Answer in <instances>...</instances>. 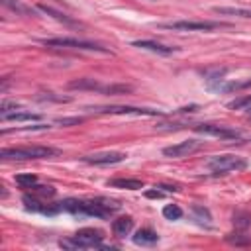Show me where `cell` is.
Masks as SVG:
<instances>
[{
  "label": "cell",
  "mask_w": 251,
  "mask_h": 251,
  "mask_svg": "<svg viewBox=\"0 0 251 251\" xmlns=\"http://www.w3.org/2000/svg\"><path fill=\"white\" fill-rule=\"evenodd\" d=\"M61 208L67 210L73 216L78 218H108L112 212L120 208L118 202L108 198H94V200H78V198H67L61 202Z\"/></svg>",
  "instance_id": "obj_1"
},
{
  "label": "cell",
  "mask_w": 251,
  "mask_h": 251,
  "mask_svg": "<svg viewBox=\"0 0 251 251\" xmlns=\"http://www.w3.org/2000/svg\"><path fill=\"white\" fill-rule=\"evenodd\" d=\"M104 241V233L100 229H92V227H84V229H78L73 237L69 239H61L59 241V247L63 249H96V247H102Z\"/></svg>",
  "instance_id": "obj_2"
},
{
  "label": "cell",
  "mask_w": 251,
  "mask_h": 251,
  "mask_svg": "<svg viewBox=\"0 0 251 251\" xmlns=\"http://www.w3.org/2000/svg\"><path fill=\"white\" fill-rule=\"evenodd\" d=\"M59 155L57 149L47 147V145H31V147H10L2 149L0 157L2 159H14V161H27V159H49Z\"/></svg>",
  "instance_id": "obj_3"
},
{
  "label": "cell",
  "mask_w": 251,
  "mask_h": 251,
  "mask_svg": "<svg viewBox=\"0 0 251 251\" xmlns=\"http://www.w3.org/2000/svg\"><path fill=\"white\" fill-rule=\"evenodd\" d=\"M206 167L216 175H227L233 171H243L247 167V161L239 155H216L208 159Z\"/></svg>",
  "instance_id": "obj_4"
},
{
  "label": "cell",
  "mask_w": 251,
  "mask_h": 251,
  "mask_svg": "<svg viewBox=\"0 0 251 251\" xmlns=\"http://www.w3.org/2000/svg\"><path fill=\"white\" fill-rule=\"evenodd\" d=\"M39 43L47 45V47H71V49H82V51H98L104 55H110L112 51L92 43V41H84V39H75V37H51V39H39Z\"/></svg>",
  "instance_id": "obj_5"
},
{
  "label": "cell",
  "mask_w": 251,
  "mask_h": 251,
  "mask_svg": "<svg viewBox=\"0 0 251 251\" xmlns=\"http://www.w3.org/2000/svg\"><path fill=\"white\" fill-rule=\"evenodd\" d=\"M226 24L220 22H188V20H180V22H169V24H159L157 27L161 29H175V31H210L216 27H224Z\"/></svg>",
  "instance_id": "obj_6"
},
{
  "label": "cell",
  "mask_w": 251,
  "mask_h": 251,
  "mask_svg": "<svg viewBox=\"0 0 251 251\" xmlns=\"http://www.w3.org/2000/svg\"><path fill=\"white\" fill-rule=\"evenodd\" d=\"M88 110L96 112V114H133V116H163L165 114L161 110L137 108V106H94Z\"/></svg>",
  "instance_id": "obj_7"
},
{
  "label": "cell",
  "mask_w": 251,
  "mask_h": 251,
  "mask_svg": "<svg viewBox=\"0 0 251 251\" xmlns=\"http://www.w3.org/2000/svg\"><path fill=\"white\" fill-rule=\"evenodd\" d=\"M194 131L204 133V135H212V137H220V139H239L241 137L239 129L218 126V124H198V126H194Z\"/></svg>",
  "instance_id": "obj_8"
},
{
  "label": "cell",
  "mask_w": 251,
  "mask_h": 251,
  "mask_svg": "<svg viewBox=\"0 0 251 251\" xmlns=\"http://www.w3.org/2000/svg\"><path fill=\"white\" fill-rule=\"evenodd\" d=\"M204 147V141H198V139H186V141H178L175 145H169L163 149V155L165 157H186V155H192L196 151H200Z\"/></svg>",
  "instance_id": "obj_9"
},
{
  "label": "cell",
  "mask_w": 251,
  "mask_h": 251,
  "mask_svg": "<svg viewBox=\"0 0 251 251\" xmlns=\"http://www.w3.org/2000/svg\"><path fill=\"white\" fill-rule=\"evenodd\" d=\"M126 159V153L120 151H106V153H94V155H84L82 161L88 165H114L122 163Z\"/></svg>",
  "instance_id": "obj_10"
},
{
  "label": "cell",
  "mask_w": 251,
  "mask_h": 251,
  "mask_svg": "<svg viewBox=\"0 0 251 251\" xmlns=\"http://www.w3.org/2000/svg\"><path fill=\"white\" fill-rule=\"evenodd\" d=\"M22 202L25 204L27 210H31V212H39V214H45V216H55L59 210H63L61 204H59V206H49V204H43V202H39L37 198L29 196V194H24V196H22Z\"/></svg>",
  "instance_id": "obj_11"
},
{
  "label": "cell",
  "mask_w": 251,
  "mask_h": 251,
  "mask_svg": "<svg viewBox=\"0 0 251 251\" xmlns=\"http://www.w3.org/2000/svg\"><path fill=\"white\" fill-rule=\"evenodd\" d=\"M133 47H139V49H147V51H153V53H159V55H171L176 51V47H167L163 43H157V41H151V39H137L131 43Z\"/></svg>",
  "instance_id": "obj_12"
},
{
  "label": "cell",
  "mask_w": 251,
  "mask_h": 251,
  "mask_svg": "<svg viewBox=\"0 0 251 251\" xmlns=\"http://www.w3.org/2000/svg\"><path fill=\"white\" fill-rule=\"evenodd\" d=\"M157 241H159V235H157V231H153L151 227H141V229H137L135 235H133V243H135V245H141V247H151V245H155Z\"/></svg>",
  "instance_id": "obj_13"
},
{
  "label": "cell",
  "mask_w": 251,
  "mask_h": 251,
  "mask_svg": "<svg viewBox=\"0 0 251 251\" xmlns=\"http://www.w3.org/2000/svg\"><path fill=\"white\" fill-rule=\"evenodd\" d=\"M131 229H133V220L129 216H122V218H118V220L112 222V231L118 237H126Z\"/></svg>",
  "instance_id": "obj_14"
},
{
  "label": "cell",
  "mask_w": 251,
  "mask_h": 251,
  "mask_svg": "<svg viewBox=\"0 0 251 251\" xmlns=\"http://www.w3.org/2000/svg\"><path fill=\"white\" fill-rule=\"evenodd\" d=\"M245 88H251V78L247 80H231V82H218L214 86V90H220V92H237V90H245Z\"/></svg>",
  "instance_id": "obj_15"
},
{
  "label": "cell",
  "mask_w": 251,
  "mask_h": 251,
  "mask_svg": "<svg viewBox=\"0 0 251 251\" xmlns=\"http://www.w3.org/2000/svg\"><path fill=\"white\" fill-rule=\"evenodd\" d=\"M0 118L2 122H37L41 116L31 112H6V114H0Z\"/></svg>",
  "instance_id": "obj_16"
},
{
  "label": "cell",
  "mask_w": 251,
  "mask_h": 251,
  "mask_svg": "<svg viewBox=\"0 0 251 251\" xmlns=\"http://www.w3.org/2000/svg\"><path fill=\"white\" fill-rule=\"evenodd\" d=\"M69 88L71 90H98L100 92V88H102V84L98 82V80H94V78H76V80H71L69 82Z\"/></svg>",
  "instance_id": "obj_17"
},
{
  "label": "cell",
  "mask_w": 251,
  "mask_h": 251,
  "mask_svg": "<svg viewBox=\"0 0 251 251\" xmlns=\"http://www.w3.org/2000/svg\"><path fill=\"white\" fill-rule=\"evenodd\" d=\"M108 186L127 188V190H139V188H143V180H139V178H114V180L108 182Z\"/></svg>",
  "instance_id": "obj_18"
},
{
  "label": "cell",
  "mask_w": 251,
  "mask_h": 251,
  "mask_svg": "<svg viewBox=\"0 0 251 251\" xmlns=\"http://www.w3.org/2000/svg\"><path fill=\"white\" fill-rule=\"evenodd\" d=\"M192 218H194V222L200 224V226H206V227L212 226V216H210L208 208H204V206H198V204L192 206Z\"/></svg>",
  "instance_id": "obj_19"
},
{
  "label": "cell",
  "mask_w": 251,
  "mask_h": 251,
  "mask_svg": "<svg viewBox=\"0 0 251 251\" xmlns=\"http://www.w3.org/2000/svg\"><path fill=\"white\" fill-rule=\"evenodd\" d=\"M37 10H41L43 14H47V16H53L57 22H63V24H67V25H78L75 20H71L69 16H65V14H61V12H57V10H53V8H49V6H45V4H39L37 6Z\"/></svg>",
  "instance_id": "obj_20"
},
{
  "label": "cell",
  "mask_w": 251,
  "mask_h": 251,
  "mask_svg": "<svg viewBox=\"0 0 251 251\" xmlns=\"http://www.w3.org/2000/svg\"><path fill=\"white\" fill-rule=\"evenodd\" d=\"M216 14H226V16H241V18H251V10L245 8H224V6H216L214 8Z\"/></svg>",
  "instance_id": "obj_21"
},
{
  "label": "cell",
  "mask_w": 251,
  "mask_h": 251,
  "mask_svg": "<svg viewBox=\"0 0 251 251\" xmlns=\"http://www.w3.org/2000/svg\"><path fill=\"white\" fill-rule=\"evenodd\" d=\"M163 216H165L167 220L175 222V220H180V218H182V210H180V206H176V204H167V206L163 208Z\"/></svg>",
  "instance_id": "obj_22"
},
{
  "label": "cell",
  "mask_w": 251,
  "mask_h": 251,
  "mask_svg": "<svg viewBox=\"0 0 251 251\" xmlns=\"http://www.w3.org/2000/svg\"><path fill=\"white\" fill-rule=\"evenodd\" d=\"M133 88L129 84H108V86H102L100 92H106V94H126V92H131Z\"/></svg>",
  "instance_id": "obj_23"
},
{
  "label": "cell",
  "mask_w": 251,
  "mask_h": 251,
  "mask_svg": "<svg viewBox=\"0 0 251 251\" xmlns=\"http://www.w3.org/2000/svg\"><path fill=\"white\" fill-rule=\"evenodd\" d=\"M16 182L22 186V188H31L35 182H37V176L31 175V173H25V175H16Z\"/></svg>",
  "instance_id": "obj_24"
},
{
  "label": "cell",
  "mask_w": 251,
  "mask_h": 251,
  "mask_svg": "<svg viewBox=\"0 0 251 251\" xmlns=\"http://www.w3.org/2000/svg\"><path fill=\"white\" fill-rule=\"evenodd\" d=\"M2 4H4V6H8L10 10L18 12V14H33V10H31V8L24 6V4H22V2H18V0H2Z\"/></svg>",
  "instance_id": "obj_25"
},
{
  "label": "cell",
  "mask_w": 251,
  "mask_h": 251,
  "mask_svg": "<svg viewBox=\"0 0 251 251\" xmlns=\"http://www.w3.org/2000/svg\"><path fill=\"white\" fill-rule=\"evenodd\" d=\"M249 104H251V96H243V98H237V100L229 102L227 108H231V110H239V108H245V106H249Z\"/></svg>",
  "instance_id": "obj_26"
},
{
  "label": "cell",
  "mask_w": 251,
  "mask_h": 251,
  "mask_svg": "<svg viewBox=\"0 0 251 251\" xmlns=\"http://www.w3.org/2000/svg\"><path fill=\"white\" fill-rule=\"evenodd\" d=\"M84 118H59V120H55V124H59V126H73V124H80Z\"/></svg>",
  "instance_id": "obj_27"
},
{
  "label": "cell",
  "mask_w": 251,
  "mask_h": 251,
  "mask_svg": "<svg viewBox=\"0 0 251 251\" xmlns=\"http://www.w3.org/2000/svg\"><path fill=\"white\" fill-rule=\"evenodd\" d=\"M31 188H33L35 192L43 194V196H53V194H55V188H53V186H37V184H33Z\"/></svg>",
  "instance_id": "obj_28"
},
{
  "label": "cell",
  "mask_w": 251,
  "mask_h": 251,
  "mask_svg": "<svg viewBox=\"0 0 251 251\" xmlns=\"http://www.w3.org/2000/svg\"><path fill=\"white\" fill-rule=\"evenodd\" d=\"M235 224H237L239 227H247V226L251 224V218H249L247 214H237V216H235Z\"/></svg>",
  "instance_id": "obj_29"
},
{
  "label": "cell",
  "mask_w": 251,
  "mask_h": 251,
  "mask_svg": "<svg viewBox=\"0 0 251 251\" xmlns=\"http://www.w3.org/2000/svg\"><path fill=\"white\" fill-rule=\"evenodd\" d=\"M10 108H14V110H16V108H20V106H18L16 102H10V100H4V102H2V106H0V114H6V112H8Z\"/></svg>",
  "instance_id": "obj_30"
},
{
  "label": "cell",
  "mask_w": 251,
  "mask_h": 251,
  "mask_svg": "<svg viewBox=\"0 0 251 251\" xmlns=\"http://www.w3.org/2000/svg\"><path fill=\"white\" fill-rule=\"evenodd\" d=\"M145 196H147V198H157V200H159V198H163L165 194H163L161 190H145Z\"/></svg>",
  "instance_id": "obj_31"
},
{
  "label": "cell",
  "mask_w": 251,
  "mask_h": 251,
  "mask_svg": "<svg viewBox=\"0 0 251 251\" xmlns=\"http://www.w3.org/2000/svg\"><path fill=\"white\" fill-rule=\"evenodd\" d=\"M249 114H251V108H249Z\"/></svg>",
  "instance_id": "obj_32"
}]
</instances>
